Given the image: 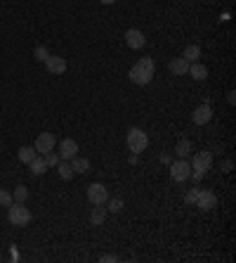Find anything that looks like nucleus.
Listing matches in <instances>:
<instances>
[{
	"instance_id": "423d86ee",
	"label": "nucleus",
	"mask_w": 236,
	"mask_h": 263,
	"mask_svg": "<svg viewBox=\"0 0 236 263\" xmlns=\"http://www.w3.org/2000/svg\"><path fill=\"white\" fill-rule=\"evenodd\" d=\"M109 199V190L104 183H90V187H87V202L90 204H107Z\"/></svg>"
},
{
	"instance_id": "aec40b11",
	"label": "nucleus",
	"mask_w": 236,
	"mask_h": 263,
	"mask_svg": "<svg viewBox=\"0 0 236 263\" xmlns=\"http://www.w3.org/2000/svg\"><path fill=\"white\" fill-rule=\"evenodd\" d=\"M182 57L192 64V62H199V57H201V48L199 45H186L184 48V52H182Z\"/></svg>"
},
{
	"instance_id": "5701e85b",
	"label": "nucleus",
	"mask_w": 236,
	"mask_h": 263,
	"mask_svg": "<svg viewBox=\"0 0 236 263\" xmlns=\"http://www.w3.org/2000/svg\"><path fill=\"white\" fill-rule=\"evenodd\" d=\"M50 55H52V52L48 50L45 45H36V48H33V59H36V62H40V64H43V62L50 57Z\"/></svg>"
},
{
	"instance_id": "7ed1b4c3",
	"label": "nucleus",
	"mask_w": 236,
	"mask_h": 263,
	"mask_svg": "<svg viewBox=\"0 0 236 263\" xmlns=\"http://www.w3.org/2000/svg\"><path fill=\"white\" fill-rule=\"evenodd\" d=\"M125 145H128V149L132 154H142L147 147H149V135H147V131H142V128H130L128 131V138H125Z\"/></svg>"
},
{
	"instance_id": "473e14b6",
	"label": "nucleus",
	"mask_w": 236,
	"mask_h": 263,
	"mask_svg": "<svg viewBox=\"0 0 236 263\" xmlns=\"http://www.w3.org/2000/svg\"><path fill=\"white\" fill-rule=\"evenodd\" d=\"M100 3H102V5H114L116 0H100Z\"/></svg>"
},
{
	"instance_id": "c756f323",
	"label": "nucleus",
	"mask_w": 236,
	"mask_h": 263,
	"mask_svg": "<svg viewBox=\"0 0 236 263\" xmlns=\"http://www.w3.org/2000/svg\"><path fill=\"white\" fill-rule=\"evenodd\" d=\"M231 168H234V161H231V159H224V164H222V171H224V173H229Z\"/></svg>"
},
{
	"instance_id": "0eeeda50",
	"label": "nucleus",
	"mask_w": 236,
	"mask_h": 263,
	"mask_svg": "<svg viewBox=\"0 0 236 263\" xmlns=\"http://www.w3.org/2000/svg\"><path fill=\"white\" fill-rule=\"evenodd\" d=\"M194 204L199 206L201 211H213L215 206H217V195L213 190H199V197Z\"/></svg>"
},
{
	"instance_id": "7c9ffc66",
	"label": "nucleus",
	"mask_w": 236,
	"mask_h": 263,
	"mask_svg": "<svg viewBox=\"0 0 236 263\" xmlns=\"http://www.w3.org/2000/svg\"><path fill=\"white\" fill-rule=\"evenodd\" d=\"M227 100H229V104H234V100H236V97H234V90H229V95H227Z\"/></svg>"
},
{
	"instance_id": "f257e3e1",
	"label": "nucleus",
	"mask_w": 236,
	"mask_h": 263,
	"mask_svg": "<svg viewBox=\"0 0 236 263\" xmlns=\"http://www.w3.org/2000/svg\"><path fill=\"white\" fill-rule=\"evenodd\" d=\"M154 73H156V62L151 57H139L135 64L130 66L128 79L135 86H149L151 81H154Z\"/></svg>"
},
{
	"instance_id": "cd10ccee",
	"label": "nucleus",
	"mask_w": 236,
	"mask_h": 263,
	"mask_svg": "<svg viewBox=\"0 0 236 263\" xmlns=\"http://www.w3.org/2000/svg\"><path fill=\"white\" fill-rule=\"evenodd\" d=\"M158 161L168 166V164H170V161H172V157H170V154H168V152H163V154H158Z\"/></svg>"
},
{
	"instance_id": "f3484780",
	"label": "nucleus",
	"mask_w": 236,
	"mask_h": 263,
	"mask_svg": "<svg viewBox=\"0 0 236 263\" xmlns=\"http://www.w3.org/2000/svg\"><path fill=\"white\" fill-rule=\"evenodd\" d=\"M29 166V171H31V175H43L45 171H48V164H45V157H33V159L26 164Z\"/></svg>"
},
{
	"instance_id": "c85d7f7f",
	"label": "nucleus",
	"mask_w": 236,
	"mask_h": 263,
	"mask_svg": "<svg viewBox=\"0 0 236 263\" xmlns=\"http://www.w3.org/2000/svg\"><path fill=\"white\" fill-rule=\"evenodd\" d=\"M100 261H102V263H107V261H109V263H114V261H118V258H116L114 254H102V256H100Z\"/></svg>"
},
{
	"instance_id": "9b49d317",
	"label": "nucleus",
	"mask_w": 236,
	"mask_h": 263,
	"mask_svg": "<svg viewBox=\"0 0 236 263\" xmlns=\"http://www.w3.org/2000/svg\"><path fill=\"white\" fill-rule=\"evenodd\" d=\"M55 145H57V138H55V133H40L36 138V152H40V154H48V152H52L55 149Z\"/></svg>"
},
{
	"instance_id": "9d476101",
	"label": "nucleus",
	"mask_w": 236,
	"mask_h": 263,
	"mask_svg": "<svg viewBox=\"0 0 236 263\" xmlns=\"http://www.w3.org/2000/svg\"><path fill=\"white\" fill-rule=\"evenodd\" d=\"M125 43H128L130 50H142L144 45H147V36L139 29H128L125 31Z\"/></svg>"
},
{
	"instance_id": "2f4dec72",
	"label": "nucleus",
	"mask_w": 236,
	"mask_h": 263,
	"mask_svg": "<svg viewBox=\"0 0 236 263\" xmlns=\"http://www.w3.org/2000/svg\"><path fill=\"white\" fill-rule=\"evenodd\" d=\"M10 256H12V261H19V254H17L15 247H12V254H10Z\"/></svg>"
},
{
	"instance_id": "412c9836",
	"label": "nucleus",
	"mask_w": 236,
	"mask_h": 263,
	"mask_svg": "<svg viewBox=\"0 0 236 263\" xmlns=\"http://www.w3.org/2000/svg\"><path fill=\"white\" fill-rule=\"evenodd\" d=\"M17 157H19V161L22 164H29L33 157H36V147H29V145H24L19 147V152H17Z\"/></svg>"
},
{
	"instance_id": "a211bd4d",
	"label": "nucleus",
	"mask_w": 236,
	"mask_h": 263,
	"mask_svg": "<svg viewBox=\"0 0 236 263\" xmlns=\"http://www.w3.org/2000/svg\"><path fill=\"white\" fill-rule=\"evenodd\" d=\"M55 168H57V173H59L62 180H71L73 175H76L73 173V168H71V161H66V159H59V164Z\"/></svg>"
},
{
	"instance_id": "b1692460",
	"label": "nucleus",
	"mask_w": 236,
	"mask_h": 263,
	"mask_svg": "<svg viewBox=\"0 0 236 263\" xmlns=\"http://www.w3.org/2000/svg\"><path fill=\"white\" fill-rule=\"evenodd\" d=\"M12 197H15V202H19V204H24V202L29 199V190H26L24 185H19V187H15V192H12Z\"/></svg>"
},
{
	"instance_id": "39448f33",
	"label": "nucleus",
	"mask_w": 236,
	"mask_h": 263,
	"mask_svg": "<svg viewBox=\"0 0 236 263\" xmlns=\"http://www.w3.org/2000/svg\"><path fill=\"white\" fill-rule=\"evenodd\" d=\"M168 166H170V178L175 183L189 180V175H192V164H189V159H175V161H170Z\"/></svg>"
},
{
	"instance_id": "20e7f679",
	"label": "nucleus",
	"mask_w": 236,
	"mask_h": 263,
	"mask_svg": "<svg viewBox=\"0 0 236 263\" xmlns=\"http://www.w3.org/2000/svg\"><path fill=\"white\" fill-rule=\"evenodd\" d=\"M8 220H10V223H12L15 228H24V226H29L31 220H33V213H31L24 204L15 202L12 206H8Z\"/></svg>"
},
{
	"instance_id": "dca6fc26",
	"label": "nucleus",
	"mask_w": 236,
	"mask_h": 263,
	"mask_svg": "<svg viewBox=\"0 0 236 263\" xmlns=\"http://www.w3.org/2000/svg\"><path fill=\"white\" fill-rule=\"evenodd\" d=\"M71 168H73V173H76V175H85L87 171H90V159L76 154V157L71 159Z\"/></svg>"
},
{
	"instance_id": "4468645a",
	"label": "nucleus",
	"mask_w": 236,
	"mask_h": 263,
	"mask_svg": "<svg viewBox=\"0 0 236 263\" xmlns=\"http://www.w3.org/2000/svg\"><path fill=\"white\" fill-rule=\"evenodd\" d=\"M107 216H109V211L104 204H95V209H90V223L92 226H102L107 220Z\"/></svg>"
},
{
	"instance_id": "2eb2a0df",
	"label": "nucleus",
	"mask_w": 236,
	"mask_h": 263,
	"mask_svg": "<svg viewBox=\"0 0 236 263\" xmlns=\"http://www.w3.org/2000/svg\"><path fill=\"white\" fill-rule=\"evenodd\" d=\"M186 76H192L194 81H206L208 79L206 64H201V62H192V64H189V71H186Z\"/></svg>"
},
{
	"instance_id": "4be33fe9",
	"label": "nucleus",
	"mask_w": 236,
	"mask_h": 263,
	"mask_svg": "<svg viewBox=\"0 0 236 263\" xmlns=\"http://www.w3.org/2000/svg\"><path fill=\"white\" fill-rule=\"evenodd\" d=\"M107 211H109V213H121V211H123V199H121V197L107 199Z\"/></svg>"
},
{
	"instance_id": "1a4fd4ad",
	"label": "nucleus",
	"mask_w": 236,
	"mask_h": 263,
	"mask_svg": "<svg viewBox=\"0 0 236 263\" xmlns=\"http://www.w3.org/2000/svg\"><path fill=\"white\" fill-rule=\"evenodd\" d=\"M210 119H213V107H210V102L199 104V107L194 109V114H192V121H194L196 126H206V124H210Z\"/></svg>"
},
{
	"instance_id": "a878e982",
	"label": "nucleus",
	"mask_w": 236,
	"mask_h": 263,
	"mask_svg": "<svg viewBox=\"0 0 236 263\" xmlns=\"http://www.w3.org/2000/svg\"><path fill=\"white\" fill-rule=\"evenodd\" d=\"M45 157V164H48V168H55L59 164V154L52 149V152H48V154H43Z\"/></svg>"
},
{
	"instance_id": "ddd939ff",
	"label": "nucleus",
	"mask_w": 236,
	"mask_h": 263,
	"mask_svg": "<svg viewBox=\"0 0 236 263\" xmlns=\"http://www.w3.org/2000/svg\"><path fill=\"white\" fill-rule=\"evenodd\" d=\"M168 69H170V73H175V76H186V71H189V62H186V59L179 55V57L170 59Z\"/></svg>"
},
{
	"instance_id": "6ab92c4d",
	"label": "nucleus",
	"mask_w": 236,
	"mask_h": 263,
	"mask_svg": "<svg viewBox=\"0 0 236 263\" xmlns=\"http://www.w3.org/2000/svg\"><path fill=\"white\" fill-rule=\"evenodd\" d=\"M175 154H177V159H189V154H192V142L189 140H179L177 145H175Z\"/></svg>"
},
{
	"instance_id": "bb28decb",
	"label": "nucleus",
	"mask_w": 236,
	"mask_h": 263,
	"mask_svg": "<svg viewBox=\"0 0 236 263\" xmlns=\"http://www.w3.org/2000/svg\"><path fill=\"white\" fill-rule=\"evenodd\" d=\"M199 190H201V187H192V190L186 192V195H184V204H194L196 197H199Z\"/></svg>"
},
{
	"instance_id": "6e6552de",
	"label": "nucleus",
	"mask_w": 236,
	"mask_h": 263,
	"mask_svg": "<svg viewBox=\"0 0 236 263\" xmlns=\"http://www.w3.org/2000/svg\"><path fill=\"white\" fill-rule=\"evenodd\" d=\"M43 64H45V69H48L52 76H62V73L69 69V62H66L64 57H59V55H50Z\"/></svg>"
},
{
	"instance_id": "f8f14e48",
	"label": "nucleus",
	"mask_w": 236,
	"mask_h": 263,
	"mask_svg": "<svg viewBox=\"0 0 236 263\" xmlns=\"http://www.w3.org/2000/svg\"><path fill=\"white\" fill-rule=\"evenodd\" d=\"M59 159H66V161H71L76 154H78V142L71 138H64L62 142H59Z\"/></svg>"
},
{
	"instance_id": "f03ea898",
	"label": "nucleus",
	"mask_w": 236,
	"mask_h": 263,
	"mask_svg": "<svg viewBox=\"0 0 236 263\" xmlns=\"http://www.w3.org/2000/svg\"><path fill=\"white\" fill-rule=\"evenodd\" d=\"M192 180H201L203 175L213 168V152H208V149H201V152H194V157H192Z\"/></svg>"
},
{
	"instance_id": "393cba45",
	"label": "nucleus",
	"mask_w": 236,
	"mask_h": 263,
	"mask_svg": "<svg viewBox=\"0 0 236 263\" xmlns=\"http://www.w3.org/2000/svg\"><path fill=\"white\" fill-rule=\"evenodd\" d=\"M12 204H15L12 192H10V190H0V206H5V209H8V206H12Z\"/></svg>"
}]
</instances>
